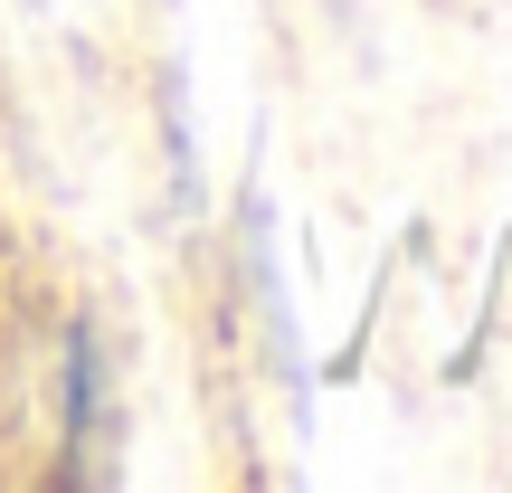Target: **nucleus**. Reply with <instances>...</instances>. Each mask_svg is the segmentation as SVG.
Returning <instances> with one entry per match:
<instances>
[{"label": "nucleus", "mask_w": 512, "mask_h": 493, "mask_svg": "<svg viewBox=\"0 0 512 493\" xmlns=\"http://www.w3.org/2000/svg\"><path fill=\"white\" fill-rule=\"evenodd\" d=\"M95 408H105V370H95V332L67 342V446H95Z\"/></svg>", "instance_id": "obj_1"}]
</instances>
